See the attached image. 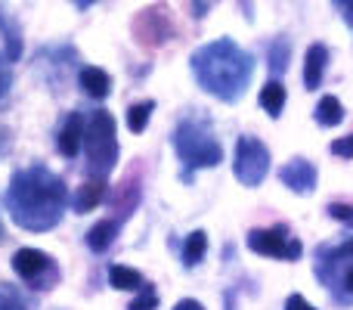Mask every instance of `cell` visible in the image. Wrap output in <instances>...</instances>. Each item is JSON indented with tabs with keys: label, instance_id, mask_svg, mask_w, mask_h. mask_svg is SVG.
<instances>
[{
	"label": "cell",
	"instance_id": "7a4b0ae2",
	"mask_svg": "<svg viewBox=\"0 0 353 310\" xmlns=\"http://www.w3.org/2000/svg\"><path fill=\"white\" fill-rule=\"evenodd\" d=\"M189 68L205 93L217 97L220 103H236L245 97L251 84L254 56L230 37H217L189 56Z\"/></svg>",
	"mask_w": 353,
	"mask_h": 310
},
{
	"label": "cell",
	"instance_id": "5b68a950",
	"mask_svg": "<svg viewBox=\"0 0 353 310\" xmlns=\"http://www.w3.org/2000/svg\"><path fill=\"white\" fill-rule=\"evenodd\" d=\"M316 276L341 304H353V239L335 249H319Z\"/></svg>",
	"mask_w": 353,
	"mask_h": 310
},
{
	"label": "cell",
	"instance_id": "cb8c5ba5",
	"mask_svg": "<svg viewBox=\"0 0 353 310\" xmlns=\"http://www.w3.org/2000/svg\"><path fill=\"white\" fill-rule=\"evenodd\" d=\"M0 310H28V307L12 289H0Z\"/></svg>",
	"mask_w": 353,
	"mask_h": 310
},
{
	"label": "cell",
	"instance_id": "30bf717a",
	"mask_svg": "<svg viewBox=\"0 0 353 310\" xmlns=\"http://www.w3.org/2000/svg\"><path fill=\"white\" fill-rule=\"evenodd\" d=\"M279 180H282V186H288L292 193L307 195L316 189V168H313L307 158H292L288 164L279 168Z\"/></svg>",
	"mask_w": 353,
	"mask_h": 310
},
{
	"label": "cell",
	"instance_id": "6da1fadb",
	"mask_svg": "<svg viewBox=\"0 0 353 310\" xmlns=\"http://www.w3.org/2000/svg\"><path fill=\"white\" fill-rule=\"evenodd\" d=\"M65 199V183L43 164H31L12 174L6 189V211L16 226L28 233H43L59 224Z\"/></svg>",
	"mask_w": 353,
	"mask_h": 310
},
{
	"label": "cell",
	"instance_id": "d6986e66",
	"mask_svg": "<svg viewBox=\"0 0 353 310\" xmlns=\"http://www.w3.org/2000/svg\"><path fill=\"white\" fill-rule=\"evenodd\" d=\"M316 122L323 124V128H335V124L344 122V106L338 97H323L316 106Z\"/></svg>",
	"mask_w": 353,
	"mask_h": 310
},
{
	"label": "cell",
	"instance_id": "f546056e",
	"mask_svg": "<svg viewBox=\"0 0 353 310\" xmlns=\"http://www.w3.org/2000/svg\"><path fill=\"white\" fill-rule=\"evenodd\" d=\"M341 12H344V22L353 28V0H344V6H341Z\"/></svg>",
	"mask_w": 353,
	"mask_h": 310
},
{
	"label": "cell",
	"instance_id": "f1b7e54d",
	"mask_svg": "<svg viewBox=\"0 0 353 310\" xmlns=\"http://www.w3.org/2000/svg\"><path fill=\"white\" fill-rule=\"evenodd\" d=\"M174 310H205V304H201V301H195V298H183V301H176Z\"/></svg>",
	"mask_w": 353,
	"mask_h": 310
},
{
	"label": "cell",
	"instance_id": "7c38bea8",
	"mask_svg": "<svg viewBox=\"0 0 353 310\" xmlns=\"http://www.w3.org/2000/svg\"><path fill=\"white\" fill-rule=\"evenodd\" d=\"M325 66H329V47L325 43H310L304 53V87L307 90H316L323 84Z\"/></svg>",
	"mask_w": 353,
	"mask_h": 310
},
{
	"label": "cell",
	"instance_id": "603a6c76",
	"mask_svg": "<svg viewBox=\"0 0 353 310\" xmlns=\"http://www.w3.org/2000/svg\"><path fill=\"white\" fill-rule=\"evenodd\" d=\"M155 307H159V298H155L152 286H143V289H140V295H137V298L130 301V307H128V310H155Z\"/></svg>",
	"mask_w": 353,
	"mask_h": 310
},
{
	"label": "cell",
	"instance_id": "4316f807",
	"mask_svg": "<svg viewBox=\"0 0 353 310\" xmlns=\"http://www.w3.org/2000/svg\"><path fill=\"white\" fill-rule=\"evenodd\" d=\"M12 87V75H10V66H6V59L0 56V103L6 99V93H10Z\"/></svg>",
	"mask_w": 353,
	"mask_h": 310
},
{
	"label": "cell",
	"instance_id": "ffe728a7",
	"mask_svg": "<svg viewBox=\"0 0 353 310\" xmlns=\"http://www.w3.org/2000/svg\"><path fill=\"white\" fill-rule=\"evenodd\" d=\"M205 251H208V236H205V230L189 233V236H186V245H183V264H186V267H195V264H201Z\"/></svg>",
	"mask_w": 353,
	"mask_h": 310
},
{
	"label": "cell",
	"instance_id": "d4e9b609",
	"mask_svg": "<svg viewBox=\"0 0 353 310\" xmlns=\"http://www.w3.org/2000/svg\"><path fill=\"white\" fill-rule=\"evenodd\" d=\"M329 217L353 226V205H347V202H335V205H329Z\"/></svg>",
	"mask_w": 353,
	"mask_h": 310
},
{
	"label": "cell",
	"instance_id": "52a82bcc",
	"mask_svg": "<svg viewBox=\"0 0 353 310\" xmlns=\"http://www.w3.org/2000/svg\"><path fill=\"white\" fill-rule=\"evenodd\" d=\"M248 249L254 255L276 258V261H298L304 255V245L288 233V226H267V230L248 233Z\"/></svg>",
	"mask_w": 353,
	"mask_h": 310
},
{
	"label": "cell",
	"instance_id": "ac0fdd59",
	"mask_svg": "<svg viewBox=\"0 0 353 310\" xmlns=\"http://www.w3.org/2000/svg\"><path fill=\"white\" fill-rule=\"evenodd\" d=\"M109 282H112V289H121V292H140V289L146 286V280H143L137 270L121 267V264L109 267Z\"/></svg>",
	"mask_w": 353,
	"mask_h": 310
},
{
	"label": "cell",
	"instance_id": "4dcf8cb0",
	"mask_svg": "<svg viewBox=\"0 0 353 310\" xmlns=\"http://www.w3.org/2000/svg\"><path fill=\"white\" fill-rule=\"evenodd\" d=\"M72 3H74V6H78V10H90V6H93V3H97V0H72Z\"/></svg>",
	"mask_w": 353,
	"mask_h": 310
},
{
	"label": "cell",
	"instance_id": "8992f818",
	"mask_svg": "<svg viewBox=\"0 0 353 310\" xmlns=\"http://www.w3.org/2000/svg\"><path fill=\"white\" fill-rule=\"evenodd\" d=\"M270 171V149L257 137H239L236 140V158H232V174L242 186L254 189L263 183Z\"/></svg>",
	"mask_w": 353,
	"mask_h": 310
},
{
	"label": "cell",
	"instance_id": "4fadbf2b",
	"mask_svg": "<svg viewBox=\"0 0 353 310\" xmlns=\"http://www.w3.org/2000/svg\"><path fill=\"white\" fill-rule=\"evenodd\" d=\"M78 84H81V90H84L87 97H93V99H105L112 93L109 72H103V68H97V66H84V68H81Z\"/></svg>",
	"mask_w": 353,
	"mask_h": 310
},
{
	"label": "cell",
	"instance_id": "2e32d148",
	"mask_svg": "<svg viewBox=\"0 0 353 310\" xmlns=\"http://www.w3.org/2000/svg\"><path fill=\"white\" fill-rule=\"evenodd\" d=\"M0 31L6 41V62H19L22 59V35H19V25L6 16L3 6H0Z\"/></svg>",
	"mask_w": 353,
	"mask_h": 310
},
{
	"label": "cell",
	"instance_id": "277c9868",
	"mask_svg": "<svg viewBox=\"0 0 353 310\" xmlns=\"http://www.w3.org/2000/svg\"><path fill=\"white\" fill-rule=\"evenodd\" d=\"M84 153H87V168L93 177H109L118 162V124L112 112L97 109L90 112L84 128Z\"/></svg>",
	"mask_w": 353,
	"mask_h": 310
},
{
	"label": "cell",
	"instance_id": "8fae6325",
	"mask_svg": "<svg viewBox=\"0 0 353 310\" xmlns=\"http://www.w3.org/2000/svg\"><path fill=\"white\" fill-rule=\"evenodd\" d=\"M84 128H87V122L78 115V112H72V115L65 118V124L59 128V140H56V146H59V153L65 158H74L81 153V146H84Z\"/></svg>",
	"mask_w": 353,
	"mask_h": 310
},
{
	"label": "cell",
	"instance_id": "9c48e42d",
	"mask_svg": "<svg viewBox=\"0 0 353 310\" xmlns=\"http://www.w3.org/2000/svg\"><path fill=\"white\" fill-rule=\"evenodd\" d=\"M134 28H137V41L149 43V47H159V43L171 41V35H174L168 6H152V10L140 12V19L134 22Z\"/></svg>",
	"mask_w": 353,
	"mask_h": 310
},
{
	"label": "cell",
	"instance_id": "e0dca14e",
	"mask_svg": "<svg viewBox=\"0 0 353 310\" xmlns=\"http://www.w3.org/2000/svg\"><path fill=\"white\" fill-rule=\"evenodd\" d=\"M115 233H118V226L112 224V220H99V224H93L90 233H87V249L97 251V255H103V251L115 242Z\"/></svg>",
	"mask_w": 353,
	"mask_h": 310
},
{
	"label": "cell",
	"instance_id": "5bb4252c",
	"mask_svg": "<svg viewBox=\"0 0 353 310\" xmlns=\"http://www.w3.org/2000/svg\"><path fill=\"white\" fill-rule=\"evenodd\" d=\"M103 195H105V180L103 177H90V180L81 183V189L74 193V211L78 214L93 211V208L103 202Z\"/></svg>",
	"mask_w": 353,
	"mask_h": 310
},
{
	"label": "cell",
	"instance_id": "44dd1931",
	"mask_svg": "<svg viewBox=\"0 0 353 310\" xmlns=\"http://www.w3.org/2000/svg\"><path fill=\"white\" fill-rule=\"evenodd\" d=\"M155 112V103L152 99H143V103H134L128 109V128L134 130V134H143V130L149 128V118H152Z\"/></svg>",
	"mask_w": 353,
	"mask_h": 310
},
{
	"label": "cell",
	"instance_id": "7402d4cb",
	"mask_svg": "<svg viewBox=\"0 0 353 310\" xmlns=\"http://www.w3.org/2000/svg\"><path fill=\"white\" fill-rule=\"evenodd\" d=\"M288 56H292V43L285 37H276L267 50V59H270V72L273 75H282L288 68Z\"/></svg>",
	"mask_w": 353,
	"mask_h": 310
},
{
	"label": "cell",
	"instance_id": "484cf974",
	"mask_svg": "<svg viewBox=\"0 0 353 310\" xmlns=\"http://www.w3.org/2000/svg\"><path fill=\"white\" fill-rule=\"evenodd\" d=\"M329 149H332V155H338V158H353V134L350 137H338Z\"/></svg>",
	"mask_w": 353,
	"mask_h": 310
},
{
	"label": "cell",
	"instance_id": "83f0119b",
	"mask_svg": "<svg viewBox=\"0 0 353 310\" xmlns=\"http://www.w3.org/2000/svg\"><path fill=\"white\" fill-rule=\"evenodd\" d=\"M285 310H316L310 304V301L304 298V295H288V301H285Z\"/></svg>",
	"mask_w": 353,
	"mask_h": 310
},
{
	"label": "cell",
	"instance_id": "ba28073f",
	"mask_svg": "<svg viewBox=\"0 0 353 310\" xmlns=\"http://www.w3.org/2000/svg\"><path fill=\"white\" fill-rule=\"evenodd\" d=\"M12 270H16L31 289H50L59 280V270H56L53 258L37 249H19L16 255H12Z\"/></svg>",
	"mask_w": 353,
	"mask_h": 310
},
{
	"label": "cell",
	"instance_id": "3957f363",
	"mask_svg": "<svg viewBox=\"0 0 353 310\" xmlns=\"http://www.w3.org/2000/svg\"><path fill=\"white\" fill-rule=\"evenodd\" d=\"M174 149L189 171L192 168H217V164L223 162V146H220L217 137L211 134L208 122L199 115H189L176 124Z\"/></svg>",
	"mask_w": 353,
	"mask_h": 310
},
{
	"label": "cell",
	"instance_id": "1f68e13d",
	"mask_svg": "<svg viewBox=\"0 0 353 310\" xmlns=\"http://www.w3.org/2000/svg\"><path fill=\"white\" fill-rule=\"evenodd\" d=\"M335 3H338V6H344V0H335Z\"/></svg>",
	"mask_w": 353,
	"mask_h": 310
},
{
	"label": "cell",
	"instance_id": "9a60e30c",
	"mask_svg": "<svg viewBox=\"0 0 353 310\" xmlns=\"http://www.w3.org/2000/svg\"><path fill=\"white\" fill-rule=\"evenodd\" d=\"M261 106H263V112H267L270 118L282 115V106H285V87H282L279 78L267 81V84L261 87Z\"/></svg>",
	"mask_w": 353,
	"mask_h": 310
}]
</instances>
